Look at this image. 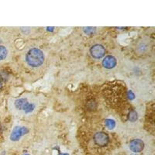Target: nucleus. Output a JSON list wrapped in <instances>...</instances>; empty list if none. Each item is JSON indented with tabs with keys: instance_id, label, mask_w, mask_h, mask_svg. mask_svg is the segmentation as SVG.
<instances>
[{
	"instance_id": "nucleus-1",
	"label": "nucleus",
	"mask_w": 155,
	"mask_h": 155,
	"mask_svg": "<svg viewBox=\"0 0 155 155\" xmlns=\"http://www.w3.org/2000/svg\"><path fill=\"white\" fill-rule=\"evenodd\" d=\"M104 91V95L105 98H106L108 101L109 102H112V103H119L121 102L123 100L125 101L126 99V91L125 89V86L120 84L118 88V89L116 91V93L115 92V83L112 84V86L109 85L106 88V89L103 90Z\"/></svg>"
},
{
	"instance_id": "nucleus-2",
	"label": "nucleus",
	"mask_w": 155,
	"mask_h": 155,
	"mask_svg": "<svg viewBox=\"0 0 155 155\" xmlns=\"http://www.w3.org/2000/svg\"><path fill=\"white\" fill-rule=\"evenodd\" d=\"M27 64L34 68H37L43 64L44 61V55L40 49H30L26 56Z\"/></svg>"
},
{
	"instance_id": "nucleus-3",
	"label": "nucleus",
	"mask_w": 155,
	"mask_h": 155,
	"mask_svg": "<svg viewBox=\"0 0 155 155\" xmlns=\"http://www.w3.org/2000/svg\"><path fill=\"white\" fill-rule=\"evenodd\" d=\"M93 141L95 145L99 146L100 147H104L109 144V137L107 133L100 131L95 133L93 136Z\"/></svg>"
},
{
	"instance_id": "nucleus-4",
	"label": "nucleus",
	"mask_w": 155,
	"mask_h": 155,
	"mask_svg": "<svg viewBox=\"0 0 155 155\" xmlns=\"http://www.w3.org/2000/svg\"><path fill=\"white\" fill-rule=\"evenodd\" d=\"M15 106L17 109H23L26 112H30L34 110V105L30 104L26 99H19L15 102Z\"/></svg>"
},
{
	"instance_id": "nucleus-5",
	"label": "nucleus",
	"mask_w": 155,
	"mask_h": 155,
	"mask_svg": "<svg viewBox=\"0 0 155 155\" xmlns=\"http://www.w3.org/2000/svg\"><path fill=\"white\" fill-rule=\"evenodd\" d=\"M90 53L92 57L95 59H100L102 58L106 53V49L103 46L100 44H95L92 46L90 49Z\"/></svg>"
},
{
	"instance_id": "nucleus-6",
	"label": "nucleus",
	"mask_w": 155,
	"mask_h": 155,
	"mask_svg": "<svg viewBox=\"0 0 155 155\" xmlns=\"http://www.w3.org/2000/svg\"><path fill=\"white\" fill-rule=\"evenodd\" d=\"M28 132H29V130H28L27 127H24V126L16 127L12 132V133H11L10 139H11V141H18V140H19L21 136L25 135V134L28 133Z\"/></svg>"
},
{
	"instance_id": "nucleus-7",
	"label": "nucleus",
	"mask_w": 155,
	"mask_h": 155,
	"mask_svg": "<svg viewBox=\"0 0 155 155\" xmlns=\"http://www.w3.org/2000/svg\"><path fill=\"white\" fill-rule=\"evenodd\" d=\"M144 148V143L140 139H134L130 142V149L134 153H140Z\"/></svg>"
},
{
	"instance_id": "nucleus-8",
	"label": "nucleus",
	"mask_w": 155,
	"mask_h": 155,
	"mask_svg": "<svg viewBox=\"0 0 155 155\" xmlns=\"http://www.w3.org/2000/svg\"><path fill=\"white\" fill-rule=\"evenodd\" d=\"M102 65L107 69H112L116 65V59L112 55L106 56L102 61Z\"/></svg>"
},
{
	"instance_id": "nucleus-9",
	"label": "nucleus",
	"mask_w": 155,
	"mask_h": 155,
	"mask_svg": "<svg viewBox=\"0 0 155 155\" xmlns=\"http://www.w3.org/2000/svg\"><path fill=\"white\" fill-rule=\"evenodd\" d=\"M8 51L7 49L5 48L4 46L0 45V61L4 60L6 57H7Z\"/></svg>"
},
{
	"instance_id": "nucleus-10",
	"label": "nucleus",
	"mask_w": 155,
	"mask_h": 155,
	"mask_svg": "<svg viewBox=\"0 0 155 155\" xmlns=\"http://www.w3.org/2000/svg\"><path fill=\"white\" fill-rule=\"evenodd\" d=\"M137 118H138V115H137V112H136L135 110H131V111L129 112L128 119L131 122L136 121Z\"/></svg>"
},
{
	"instance_id": "nucleus-11",
	"label": "nucleus",
	"mask_w": 155,
	"mask_h": 155,
	"mask_svg": "<svg viewBox=\"0 0 155 155\" xmlns=\"http://www.w3.org/2000/svg\"><path fill=\"white\" fill-rule=\"evenodd\" d=\"M105 124H106V126L109 129H110V130L113 129L114 127L116 126V123H115V121H114L113 119H106Z\"/></svg>"
},
{
	"instance_id": "nucleus-12",
	"label": "nucleus",
	"mask_w": 155,
	"mask_h": 155,
	"mask_svg": "<svg viewBox=\"0 0 155 155\" xmlns=\"http://www.w3.org/2000/svg\"><path fill=\"white\" fill-rule=\"evenodd\" d=\"M84 32L86 34H92L95 31V27H84L83 29Z\"/></svg>"
},
{
	"instance_id": "nucleus-13",
	"label": "nucleus",
	"mask_w": 155,
	"mask_h": 155,
	"mask_svg": "<svg viewBox=\"0 0 155 155\" xmlns=\"http://www.w3.org/2000/svg\"><path fill=\"white\" fill-rule=\"evenodd\" d=\"M128 95H130V96H129L128 98L130 99H133L134 98H135V95H134V94L133 93V92L132 91H130V92H128V95H126V96H128Z\"/></svg>"
},
{
	"instance_id": "nucleus-14",
	"label": "nucleus",
	"mask_w": 155,
	"mask_h": 155,
	"mask_svg": "<svg viewBox=\"0 0 155 155\" xmlns=\"http://www.w3.org/2000/svg\"><path fill=\"white\" fill-rule=\"evenodd\" d=\"M1 88H2V82L0 81V89H1Z\"/></svg>"
}]
</instances>
